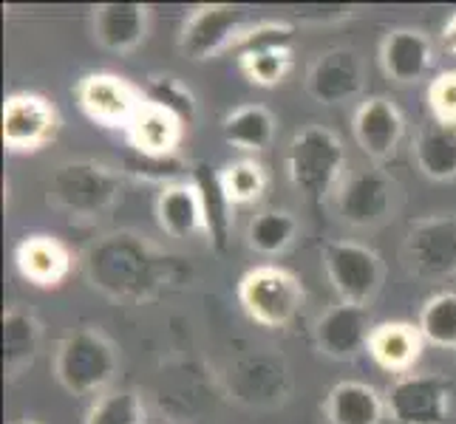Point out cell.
Listing matches in <instances>:
<instances>
[{
  "label": "cell",
  "instance_id": "6da1fadb",
  "mask_svg": "<svg viewBox=\"0 0 456 424\" xmlns=\"http://www.w3.org/2000/svg\"><path fill=\"white\" fill-rule=\"evenodd\" d=\"M167 255L139 235L117 232L88 252L86 269L94 289L114 300H145L167 280Z\"/></svg>",
  "mask_w": 456,
  "mask_h": 424
},
{
  "label": "cell",
  "instance_id": "7a4b0ae2",
  "mask_svg": "<svg viewBox=\"0 0 456 424\" xmlns=\"http://www.w3.org/2000/svg\"><path fill=\"white\" fill-rule=\"evenodd\" d=\"M119 371L117 345L97 328L69 334L54 351V380L71 396H102Z\"/></svg>",
  "mask_w": 456,
  "mask_h": 424
},
{
  "label": "cell",
  "instance_id": "3957f363",
  "mask_svg": "<svg viewBox=\"0 0 456 424\" xmlns=\"http://www.w3.org/2000/svg\"><path fill=\"white\" fill-rule=\"evenodd\" d=\"M346 167V150L338 133L323 124H306L287 148V172L292 187L309 201H323L335 190Z\"/></svg>",
  "mask_w": 456,
  "mask_h": 424
},
{
  "label": "cell",
  "instance_id": "277c9868",
  "mask_svg": "<svg viewBox=\"0 0 456 424\" xmlns=\"http://www.w3.org/2000/svg\"><path fill=\"white\" fill-rule=\"evenodd\" d=\"M119 196L122 179L111 167L91 159L60 164L49 181V201L71 218H100Z\"/></svg>",
  "mask_w": 456,
  "mask_h": 424
},
{
  "label": "cell",
  "instance_id": "5b68a950",
  "mask_svg": "<svg viewBox=\"0 0 456 424\" xmlns=\"http://www.w3.org/2000/svg\"><path fill=\"white\" fill-rule=\"evenodd\" d=\"M239 300L253 323L264 328H287L304 306V286L284 266L264 263L241 277Z\"/></svg>",
  "mask_w": 456,
  "mask_h": 424
},
{
  "label": "cell",
  "instance_id": "8992f818",
  "mask_svg": "<svg viewBox=\"0 0 456 424\" xmlns=\"http://www.w3.org/2000/svg\"><path fill=\"white\" fill-rule=\"evenodd\" d=\"M323 269L340 303L369 306L383 286V260L357 241H332L323 249Z\"/></svg>",
  "mask_w": 456,
  "mask_h": 424
},
{
  "label": "cell",
  "instance_id": "52a82bcc",
  "mask_svg": "<svg viewBox=\"0 0 456 424\" xmlns=\"http://www.w3.org/2000/svg\"><path fill=\"white\" fill-rule=\"evenodd\" d=\"M451 385L439 373H403L386 390V416L395 424H445Z\"/></svg>",
  "mask_w": 456,
  "mask_h": 424
},
{
  "label": "cell",
  "instance_id": "ba28073f",
  "mask_svg": "<svg viewBox=\"0 0 456 424\" xmlns=\"http://www.w3.org/2000/svg\"><path fill=\"white\" fill-rule=\"evenodd\" d=\"M403 252L408 269L422 280L456 275V215H434L411 224Z\"/></svg>",
  "mask_w": 456,
  "mask_h": 424
},
{
  "label": "cell",
  "instance_id": "9c48e42d",
  "mask_svg": "<svg viewBox=\"0 0 456 424\" xmlns=\"http://www.w3.org/2000/svg\"><path fill=\"white\" fill-rule=\"evenodd\" d=\"M244 14L230 4H204L191 12L179 35V52L196 62L235 49L244 35Z\"/></svg>",
  "mask_w": 456,
  "mask_h": 424
},
{
  "label": "cell",
  "instance_id": "30bf717a",
  "mask_svg": "<svg viewBox=\"0 0 456 424\" xmlns=\"http://www.w3.org/2000/svg\"><path fill=\"white\" fill-rule=\"evenodd\" d=\"M60 131L57 108L40 93H12L4 102V145L12 153H37Z\"/></svg>",
  "mask_w": 456,
  "mask_h": 424
},
{
  "label": "cell",
  "instance_id": "8fae6325",
  "mask_svg": "<svg viewBox=\"0 0 456 424\" xmlns=\"http://www.w3.org/2000/svg\"><path fill=\"white\" fill-rule=\"evenodd\" d=\"M366 85V66L363 57L354 49L335 45L318 54V60L309 66L306 91L314 102L321 105H346L360 97Z\"/></svg>",
  "mask_w": 456,
  "mask_h": 424
},
{
  "label": "cell",
  "instance_id": "7c38bea8",
  "mask_svg": "<svg viewBox=\"0 0 456 424\" xmlns=\"http://www.w3.org/2000/svg\"><path fill=\"white\" fill-rule=\"evenodd\" d=\"M77 100L86 116L102 128H125L142 108V91L117 74H88L77 85Z\"/></svg>",
  "mask_w": 456,
  "mask_h": 424
},
{
  "label": "cell",
  "instance_id": "4fadbf2b",
  "mask_svg": "<svg viewBox=\"0 0 456 424\" xmlns=\"http://www.w3.org/2000/svg\"><path fill=\"white\" fill-rule=\"evenodd\" d=\"M391 204H395V184L380 170H357L340 187V218L352 227H377L383 224Z\"/></svg>",
  "mask_w": 456,
  "mask_h": 424
},
{
  "label": "cell",
  "instance_id": "5bb4252c",
  "mask_svg": "<svg viewBox=\"0 0 456 424\" xmlns=\"http://www.w3.org/2000/svg\"><path fill=\"white\" fill-rule=\"evenodd\" d=\"M374 332L369 306L338 303L326 308L314 323V345L321 354L332 359H354L369 348V337Z\"/></svg>",
  "mask_w": 456,
  "mask_h": 424
},
{
  "label": "cell",
  "instance_id": "9a60e30c",
  "mask_svg": "<svg viewBox=\"0 0 456 424\" xmlns=\"http://www.w3.org/2000/svg\"><path fill=\"white\" fill-rule=\"evenodd\" d=\"M352 131H354L360 150H363L369 159L386 162L400 148L403 133H405V122H403L400 108L391 100L366 97L354 111Z\"/></svg>",
  "mask_w": 456,
  "mask_h": 424
},
{
  "label": "cell",
  "instance_id": "2e32d148",
  "mask_svg": "<svg viewBox=\"0 0 456 424\" xmlns=\"http://www.w3.org/2000/svg\"><path fill=\"white\" fill-rule=\"evenodd\" d=\"M230 388L232 396L244 404H281L289 394V371L281 359L253 354L230 368Z\"/></svg>",
  "mask_w": 456,
  "mask_h": 424
},
{
  "label": "cell",
  "instance_id": "e0dca14e",
  "mask_svg": "<svg viewBox=\"0 0 456 424\" xmlns=\"http://www.w3.org/2000/svg\"><path fill=\"white\" fill-rule=\"evenodd\" d=\"M91 31L100 49L131 54L148 37V6L142 4H100L94 9Z\"/></svg>",
  "mask_w": 456,
  "mask_h": 424
},
{
  "label": "cell",
  "instance_id": "ac0fdd59",
  "mask_svg": "<svg viewBox=\"0 0 456 424\" xmlns=\"http://www.w3.org/2000/svg\"><path fill=\"white\" fill-rule=\"evenodd\" d=\"M380 62L388 80L414 85L434 66V43L419 28H395L380 43Z\"/></svg>",
  "mask_w": 456,
  "mask_h": 424
},
{
  "label": "cell",
  "instance_id": "d6986e66",
  "mask_svg": "<svg viewBox=\"0 0 456 424\" xmlns=\"http://www.w3.org/2000/svg\"><path fill=\"white\" fill-rule=\"evenodd\" d=\"M14 263L28 283L40 289H54L71 272V252L52 235H31L14 249Z\"/></svg>",
  "mask_w": 456,
  "mask_h": 424
},
{
  "label": "cell",
  "instance_id": "ffe728a7",
  "mask_svg": "<svg viewBox=\"0 0 456 424\" xmlns=\"http://www.w3.org/2000/svg\"><path fill=\"white\" fill-rule=\"evenodd\" d=\"M187 181H191L199 193L201 215H204V235H208L218 252H224L230 241V227H232L230 210L235 204L227 198V190L222 184V170L210 167L208 162H193Z\"/></svg>",
  "mask_w": 456,
  "mask_h": 424
},
{
  "label": "cell",
  "instance_id": "44dd1931",
  "mask_svg": "<svg viewBox=\"0 0 456 424\" xmlns=\"http://www.w3.org/2000/svg\"><path fill=\"white\" fill-rule=\"evenodd\" d=\"M422 334L411 323H380L369 337V354L388 373H411L422 354Z\"/></svg>",
  "mask_w": 456,
  "mask_h": 424
},
{
  "label": "cell",
  "instance_id": "7402d4cb",
  "mask_svg": "<svg viewBox=\"0 0 456 424\" xmlns=\"http://www.w3.org/2000/svg\"><path fill=\"white\" fill-rule=\"evenodd\" d=\"M184 136V124L156 105L142 102L128 124L131 150L145 156H176Z\"/></svg>",
  "mask_w": 456,
  "mask_h": 424
},
{
  "label": "cell",
  "instance_id": "603a6c76",
  "mask_svg": "<svg viewBox=\"0 0 456 424\" xmlns=\"http://www.w3.org/2000/svg\"><path fill=\"white\" fill-rule=\"evenodd\" d=\"M386 416V396L369 382H338L326 396L329 424H380Z\"/></svg>",
  "mask_w": 456,
  "mask_h": 424
},
{
  "label": "cell",
  "instance_id": "cb8c5ba5",
  "mask_svg": "<svg viewBox=\"0 0 456 424\" xmlns=\"http://www.w3.org/2000/svg\"><path fill=\"white\" fill-rule=\"evenodd\" d=\"M156 221H159L165 235L176 241H187L204 232V215L196 187L191 181L162 187V193L156 196Z\"/></svg>",
  "mask_w": 456,
  "mask_h": 424
},
{
  "label": "cell",
  "instance_id": "d4e9b609",
  "mask_svg": "<svg viewBox=\"0 0 456 424\" xmlns=\"http://www.w3.org/2000/svg\"><path fill=\"white\" fill-rule=\"evenodd\" d=\"M43 342V325L31 311L9 308L4 314V365L9 380L18 376L35 363Z\"/></svg>",
  "mask_w": 456,
  "mask_h": 424
},
{
  "label": "cell",
  "instance_id": "484cf974",
  "mask_svg": "<svg viewBox=\"0 0 456 424\" xmlns=\"http://www.w3.org/2000/svg\"><path fill=\"white\" fill-rule=\"evenodd\" d=\"M222 136L244 153H261L275 139V116L264 105H241L224 116Z\"/></svg>",
  "mask_w": 456,
  "mask_h": 424
},
{
  "label": "cell",
  "instance_id": "4316f807",
  "mask_svg": "<svg viewBox=\"0 0 456 424\" xmlns=\"http://www.w3.org/2000/svg\"><path fill=\"white\" fill-rule=\"evenodd\" d=\"M417 167L431 181H453L456 179V128L434 124L426 128L414 141Z\"/></svg>",
  "mask_w": 456,
  "mask_h": 424
},
{
  "label": "cell",
  "instance_id": "83f0119b",
  "mask_svg": "<svg viewBox=\"0 0 456 424\" xmlns=\"http://www.w3.org/2000/svg\"><path fill=\"white\" fill-rule=\"evenodd\" d=\"M297 235V221L289 210H261L247 224V244L258 255H284Z\"/></svg>",
  "mask_w": 456,
  "mask_h": 424
},
{
  "label": "cell",
  "instance_id": "f1b7e54d",
  "mask_svg": "<svg viewBox=\"0 0 456 424\" xmlns=\"http://www.w3.org/2000/svg\"><path fill=\"white\" fill-rule=\"evenodd\" d=\"M417 328L426 342L456 351V292H436L419 308Z\"/></svg>",
  "mask_w": 456,
  "mask_h": 424
},
{
  "label": "cell",
  "instance_id": "f546056e",
  "mask_svg": "<svg viewBox=\"0 0 456 424\" xmlns=\"http://www.w3.org/2000/svg\"><path fill=\"white\" fill-rule=\"evenodd\" d=\"M142 100L148 105L162 108V111H167L170 116H176L184 128L187 124H193L199 116V102L193 97V91L187 88L179 76H170V74L151 76L142 88Z\"/></svg>",
  "mask_w": 456,
  "mask_h": 424
},
{
  "label": "cell",
  "instance_id": "4dcf8cb0",
  "mask_svg": "<svg viewBox=\"0 0 456 424\" xmlns=\"http://www.w3.org/2000/svg\"><path fill=\"white\" fill-rule=\"evenodd\" d=\"M86 424H145L142 396L131 388H111L91 402Z\"/></svg>",
  "mask_w": 456,
  "mask_h": 424
},
{
  "label": "cell",
  "instance_id": "1f68e13d",
  "mask_svg": "<svg viewBox=\"0 0 456 424\" xmlns=\"http://www.w3.org/2000/svg\"><path fill=\"white\" fill-rule=\"evenodd\" d=\"M241 74L258 88H275L292 71V49H253L239 54Z\"/></svg>",
  "mask_w": 456,
  "mask_h": 424
},
{
  "label": "cell",
  "instance_id": "d6a6232c",
  "mask_svg": "<svg viewBox=\"0 0 456 424\" xmlns=\"http://www.w3.org/2000/svg\"><path fill=\"white\" fill-rule=\"evenodd\" d=\"M222 184L232 204H253L266 190V170L256 159L230 162L222 170Z\"/></svg>",
  "mask_w": 456,
  "mask_h": 424
},
{
  "label": "cell",
  "instance_id": "836d02e7",
  "mask_svg": "<svg viewBox=\"0 0 456 424\" xmlns=\"http://www.w3.org/2000/svg\"><path fill=\"white\" fill-rule=\"evenodd\" d=\"M187 170L191 167L179 159V153L176 156H145V153L131 150L125 156V172H131V176L145 179V181H156L162 187L182 181V172Z\"/></svg>",
  "mask_w": 456,
  "mask_h": 424
},
{
  "label": "cell",
  "instance_id": "e575fe53",
  "mask_svg": "<svg viewBox=\"0 0 456 424\" xmlns=\"http://www.w3.org/2000/svg\"><path fill=\"white\" fill-rule=\"evenodd\" d=\"M295 28L289 23H258L253 28H247L239 40V54L253 52V49H292Z\"/></svg>",
  "mask_w": 456,
  "mask_h": 424
},
{
  "label": "cell",
  "instance_id": "d590c367",
  "mask_svg": "<svg viewBox=\"0 0 456 424\" xmlns=\"http://www.w3.org/2000/svg\"><path fill=\"white\" fill-rule=\"evenodd\" d=\"M428 108L436 124L456 128V71H443L428 85Z\"/></svg>",
  "mask_w": 456,
  "mask_h": 424
},
{
  "label": "cell",
  "instance_id": "8d00e7d4",
  "mask_svg": "<svg viewBox=\"0 0 456 424\" xmlns=\"http://www.w3.org/2000/svg\"><path fill=\"white\" fill-rule=\"evenodd\" d=\"M443 45H445V52L448 54H453L456 57V14L453 18L445 23V28H443Z\"/></svg>",
  "mask_w": 456,
  "mask_h": 424
},
{
  "label": "cell",
  "instance_id": "74e56055",
  "mask_svg": "<svg viewBox=\"0 0 456 424\" xmlns=\"http://www.w3.org/2000/svg\"><path fill=\"white\" fill-rule=\"evenodd\" d=\"M14 424H40V421H35V419H20V421H14Z\"/></svg>",
  "mask_w": 456,
  "mask_h": 424
}]
</instances>
